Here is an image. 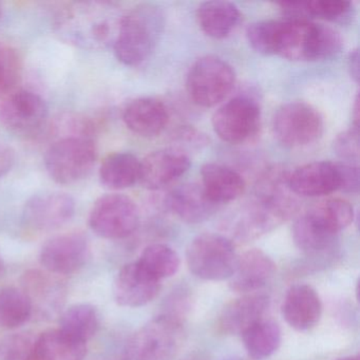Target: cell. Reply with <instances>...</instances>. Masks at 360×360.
Here are the masks:
<instances>
[{
    "instance_id": "26",
    "label": "cell",
    "mask_w": 360,
    "mask_h": 360,
    "mask_svg": "<svg viewBox=\"0 0 360 360\" xmlns=\"http://www.w3.org/2000/svg\"><path fill=\"white\" fill-rule=\"evenodd\" d=\"M141 161L129 153H115L103 161L100 180L107 188L121 191L140 180Z\"/></svg>"
},
{
    "instance_id": "16",
    "label": "cell",
    "mask_w": 360,
    "mask_h": 360,
    "mask_svg": "<svg viewBox=\"0 0 360 360\" xmlns=\"http://www.w3.org/2000/svg\"><path fill=\"white\" fill-rule=\"evenodd\" d=\"M191 167V159L176 147L159 149L141 161L140 182L150 191H160L176 182Z\"/></svg>"
},
{
    "instance_id": "19",
    "label": "cell",
    "mask_w": 360,
    "mask_h": 360,
    "mask_svg": "<svg viewBox=\"0 0 360 360\" xmlns=\"http://www.w3.org/2000/svg\"><path fill=\"white\" fill-rule=\"evenodd\" d=\"M166 206L184 222L198 224L208 220L219 205L208 198L201 184L186 183L170 191Z\"/></svg>"
},
{
    "instance_id": "4",
    "label": "cell",
    "mask_w": 360,
    "mask_h": 360,
    "mask_svg": "<svg viewBox=\"0 0 360 360\" xmlns=\"http://www.w3.org/2000/svg\"><path fill=\"white\" fill-rule=\"evenodd\" d=\"M164 15L157 6L140 5L122 16L113 44L122 64L136 67L148 60L161 37Z\"/></svg>"
},
{
    "instance_id": "2",
    "label": "cell",
    "mask_w": 360,
    "mask_h": 360,
    "mask_svg": "<svg viewBox=\"0 0 360 360\" xmlns=\"http://www.w3.org/2000/svg\"><path fill=\"white\" fill-rule=\"evenodd\" d=\"M122 16L106 1L67 4L54 15V30L63 41L81 49H106L113 47Z\"/></svg>"
},
{
    "instance_id": "27",
    "label": "cell",
    "mask_w": 360,
    "mask_h": 360,
    "mask_svg": "<svg viewBox=\"0 0 360 360\" xmlns=\"http://www.w3.org/2000/svg\"><path fill=\"white\" fill-rule=\"evenodd\" d=\"M35 352L37 360H84L87 355V343L56 328L37 336Z\"/></svg>"
},
{
    "instance_id": "6",
    "label": "cell",
    "mask_w": 360,
    "mask_h": 360,
    "mask_svg": "<svg viewBox=\"0 0 360 360\" xmlns=\"http://www.w3.org/2000/svg\"><path fill=\"white\" fill-rule=\"evenodd\" d=\"M189 271L206 281L231 279L238 263L235 246L229 238L205 233L195 237L186 250Z\"/></svg>"
},
{
    "instance_id": "8",
    "label": "cell",
    "mask_w": 360,
    "mask_h": 360,
    "mask_svg": "<svg viewBox=\"0 0 360 360\" xmlns=\"http://www.w3.org/2000/svg\"><path fill=\"white\" fill-rule=\"evenodd\" d=\"M182 330L178 318H155L130 339L122 360H172L178 353Z\"/></svg>"
},
{
    "instance_id": "24",
    "label": "cell",
    "mask_w": 360,
    "mask_h": 360,
    "mask_svg": "<svg viewBox=\"0 0 360 360\" xmlns=\"http://www.w3.org/2000/svg\"><path fill=\"white\" fill-rule=\"evenodd\" d=\"M202 187L217 205L239 199L245 191V181L229 166L207 163L202 167Z\"/></svg>"
},
{
    "instance_id": "9",
    "label": "cell",
    "mask_w": 360,
    "mask_h": 360,
    "mask_svg": "<svg viewBox=\"0 0 360 360\" xmlns=\"http://www.w3.org/2000/svg\"><path fill=\"white\" fill-rule=\"evenodd\" d=\"M271 127L281 144L297 148L319 140L323 132V119L317 109L307 103H288L276 111Z\"/></svg>"
},
{
    "instance_id": "13",
    "label": "cell",
    "mask_w": 360,
    "mask_h": 360,
    "mask_svg": "<svg viewBox=\"0 0 360 360\" xmlns=\"http://www.w3.org/2000/svg\"><path fill=\"white\" fill-rule=\"evenodd\" d=\"M90 246L87 237L81 233H67L48 240L41 248V266L52 275H71L87 262Z\"/></svg>"
},
{
    "instance_id": "38",
    "label": "cell",
    "mask_w": 360,
    "mask_h": 360,
    "mask_svg": "<svg viewBox=\"0 0 360 360\" xmlns=\"http://www.w3.org/2000/svg\"><path fill=\"white\" fill-rule=\"evenodd\" d=\"M334 150L345 163L353 164L359 160V130L358 127L345 130L334 141Z\"/></svg>"
},
{
    "instance_id": "37",
    "label": "cell",
    "mask_w": 360,
    "mask_h": 360,
    "mask_svg": "<svg viewBox=\"0 0 360 360\" xmlns=\"http://www.w3.org/2000/svg\"><path fill=\"white\" fill-rule=\"evenodd\" d=\"M20 65L18 54L9 46L0 43V98L18 83Z\"/></svg>"
},
{
    "instance_id": "43",
    "label": "cell",
    "mask_w": 360,
    "mask_h": 360,
    "mask_svg": "<svg viewBox=\"0 0 360 360\" xmlns=\"http://www.w3.org/2000/svg\"><path fill=\"white\" fill-rule=\"evenodd\" d=\"M6 273L5 263H4L3 259L0 257V278L3 277Z\"/></svg>"
},
{
    "instance_id": "29",
    "label": "cell",
    "mask_w": 360,
    "mask_h": 360,
    "mask_svg": "<svg viewBox=\"0 0 360 360\" xmlns=\"http://www.w3.org/2000/svg\"><path fill=\"white\" fill-rule=\"evenodd\" d=\"M305 214L320 229L337 236L353 222L354 208L345 200L332 198L316 204Z\"/></svg>"
},
{
    "instance_id": "23",
    "label": "cell",
    "mask_w": 360,
    "mask_h": 360,
    "mask_svg": "<svg viewBox=\"0 0 360 360\" xmlns=\"http://www.w3.org/2000/svg\"><path fill=\"white\" fill-rule=\"evenodd\" d=\"M52 274L31 271L25 274L22 290L32 304L33 314L51 316L62 307L65 301L64 285Z\"/></svg>"
},
{
    "instance_id": "36",
    "label": "cell",
    "mask_w": 360,
    "mask_h": 360,
    "mask_svg": "<svg viewBox=\"0 0 360 360\" xmlns=\"http://www.w3.org/2000/svg\"><path fill=\"white\" fill-rule=\"evenodd\" d=\"M278 22L279 20H259L248 27L246 37L255 51L264 56H274Z\"/></svg>"
},
{
    "instance_id": "20",
    "label": "cell",
    "mask_w": 360,
    "mask_h": 360,
    "mask_svg": "<svg viewBox=\"0 0 360 360\" xmlns=\"http://www.w3.org/2000/svg\"><path fill=\"white\" fill-rule=\"evenodd\" d=\"M276 273L271 257L257 248L238 257L235 273L229 279V288L237 292H256L266 285Z\"/></svg>"
},
{
    "instance_id": "45",
    "label": "cell",
    "mask_w": 360,
    "mask_h": 360,
    "mask_svg": "<svg viewBox=\"0 0 360 360\" xmlns=\"http://www.w3.org/2000/svg\"><path fill=\"white\" fill-rule=\"evenodd\" d=\"M1 16H3V8L0 6V20H1Z\"/></svg>"
},
{
    "instance_id": "35",
    "label": "cell",
    "mask_w": 360,
    "mask_h": 360,
    "mask_svg": "<svg viewBox=\"0 0 360 360\" xmlns=\"http://www.w3.org/2000/svg\"><path fill=\"white\" fill-rule=\"evenodd\" d=\"M37 339L30 333L8 337L0 347V360H37Z\"/></svg>"
},
{
    "instance_id": "1",
    "label": "cell",
    "mask_w": 360,
    "mask_h": 360,
    "mask_svg": "<svg viewBox=\"0 0 360 360\" xmlns=\"http://www.w3.org/2000/svg\"><path fill=\"white\" fill-rule=\"evenodd\" d=\"M288 179V172L279 167L271 168L259 179L254 199L242 210L236 225L240 240L261 237L294 216L298 202L292 197Z\"/></svg>"
},
{
    "instance_id": "31",
    "label": "cell",
    "mask_w": 360,
    "mask_h": 360,
    "mask_svg": "<svg viewBox=\"0 0 360 360\" xmlns=\"http://www.w3.org/2000/svg\"><path fill=\"white\" fill-rule=\"evenodd\" d=\"M33 315L32 304L24 290L14 286L0 288V326L20 328Z\"/></svg>"
},
{
    "instance_id": "33",
    "label": "cell",
    "mask_w": 360,
    "mask_h": 360,
    "mask_svg": "<svg viewBox=\"0 0 360 360\" xmlns=\"http://www.w3.org/2000/svg\"><path fill=\"white\" fill-rule=\"evenodd\" d=\"M138 262L153 277L162 281L178 273L181 259L174 248L166 244L158 243L147 246Z\"/></svg>"
},
{
    "instance_id": "3",
    "label": "cell",
    "mask_w": 360,
    "mask_h": 360,
    "mask_svg": "<svg viewBox=\"0 0 360 360\" xmlns=\"http://www.w3.org/2000/svg\"><path fill=\"white\" fill-rule=\"evenodd\" d=\"M342 39L334 29L311 20H279L275 56L297 62H316L334 58Z\"/></svg>"
},
{
    "instance_id": "30",
    "label": "cell",
    "mask_w": 360,
    "mask_h": 360,
    "mask_svg": "<svg viewBox=\"0 0 360 360\" xmlns=\"http://www.w3.org/2000/svg\"><path fill=\"white\" fill-rule=\"evenodd\" d=\"M98 328L100 316L98 309L88 303H79L62 314L58 330L77 340L87 343L96 336Z\"/></svg>"
},
{
    "instance_id": "42",
    "label": "cell",
    "mask_w": 360,
    "mask_h": 360,
    "mask_svg": "<svg viewBox=\"0 0 360 360\" xmlns=\"http://www.w3.org/2000/svg\"><path fill=\"white\" fill-rule=\"evenodd\" d=\"M354 127H359V98L358 96L355 98V104H354Z\"/></svg>"
},
{
    "instance_id": "28",
    "label": "cell",
    "mask_w": 360,
    "mask_h": 360,
    "mask_svg": "<svg viewBox=\"0 0 360 360\" xmlns=\"http://www.w3.org/2000/svg\"><path fill=\"white\" fill-rule=\"evenodd\" d=\"M241 335L244 347L248 356L254 360L271 357L281 345V328L273 320H260Z\"/></svg>"
},
{
    "instance_id": "14",
    "label": "cell",
    "mask_w": 360,
    "mask_h": 360,
    "mask_svg": "<svg viewBox=\"0 0 360 360\" xmlns=\"http://www.w3.org/2000/svg\"><path fill=\"white\" fill-rule=\"evenodd\" d=\"M75 214V199L67 193H44L33 195L22 210V221L29 229L48 233L60 229Z\"/></svg>"
},
{
    "instance_id": "32",
    "label": "cell",
    "mask_w": 360,
    "mask_h": 360,
    "mask_svg": "<svg viewBox=\"0 0 360 360\" xmlns=\"http://www.w3.org/2000/svg\"><path fill=\"white\" fill-rule=\"evenodd\" d=\"M337 236L330 235L302 214L292 225V239L297 248L309 256L323 254L334 246Z\"/></svg>"
},
{
    "instance_id": "21",
    "label": "cell",
    "mask_w": 360,
    "mask_h": 360,
    "mask_svg": "<svg viewBox=\"0 0 360 360\" xmlns=\"http://www.w3.org/2000/svg\"><path fill=\"white\" fill-rule=\"evenodd\" d=\"M269 307V297L263 294L245 295L225 305L219 316L218 328L227 335L242 334L263 319Z\"/></svg>"
},
{
    "instance_id": "41",
    "label": "cell",
    "mask_w": 360,
    "mask_h": 360,
    "mask_svg": "<svg viewBox=\"0 0 360 360\" xmlns=\"http://www.w3.org/2000/svg\"><path fill=\"white\" fill-rule=\"evenodd\" d=\"M347 67H349V75L353 77L356 83L359 82V51L358 49L349 52L347 58Z\"/></svg>"
},
{
    "instance_id": "11",
    "label": "cell",
    "mask_w": 360,
    "mask_h": 360,
    "mask_svg": "<svg viewBox=\"0 0 360 360\" xmlns=\"http://www.w3.org/2000/svg\"><path fill=\"white\" fill-rule=\"evenodd\" d=\"M140 224V212L134 200L110 193L96 200L89 216V225L98 236L108 240L129 237Z\"/></svg>"
},
{
    "instance_id": "15",
    "label": "cell",
    "mask_w": 360,
    "mask_h": 360,
    "mask_svg": "<svg viewBox=\"0 0 360 360\" xmlns=\"http://www.w3.org/2000/svg\"><path fill=\"white\" fill-rule=\"evenodd\" d=\"M161 280L153 277L138 261L124 265L113 283V297L117 304L141 307L150 303L161 292Z\"/></svg>"
},
{
    "instance_id": "17",
    "label": "cell",
    "mask_w": 360,
    "mask_h": 360,
    "mask_svg": "<svg viewBox=\"0 0 360 360\" xmlns=\"http://www.w3.org/2000/svg\"><path fill=\"white\" fill-rule=\"evenodd\" d=\"M288 186L295 195L302 197H322L341 191L340 163L311 162L288 174Z\"/></svg>"
},
{
    "instance_id": "22",
    "label": "cell",
    "mask_w": 360,
    "mask_h": 360,
    "mask_svg": "<svg viewBox=\"0 0 360 360\" xmlns=\"http://www.w3.org/2000/svg\"><path fill=\"white\" fill-rule=\"evenodd\" d=\"M123 120L128 129L144 138L159 136L169 121L167 107L153 98L132 101L124 109Z\"/></svg>"
},
{
    "instance_id": "40",
    "label": "cell",
    "mask_w": 360,
    "mask_h": 360,
    "mask_svg": "<svg viewBox=\"0 0 360 360\" xmlns=\"http://www.w3.org/2000/svg\"><path fill=\"white\" fill-rule=\"evenodd\" d=\"M15 163V153L11 147L0 145V178L7 174Z\"/></svg>"
},
{
    "instance_id": "34",
    "label": "cell",
    "mask_w": 360,
    "mask_h": 360,
    "mask_svg": "<svg viewBox=\"0 0 360 360\" xmlns=\"http://www.w3.org/2000/svg\"><path fill=\"white\" fill-rule=\"evenodd\" d=\"M309 20L319 18L333 22H343L351 18L353 5L345 0H314L307 1Z\"/></svg>"
},
{
    "instance_id": "25",
    "label": "cell",
    "mask_w": 360,
    "mask_h": 360,
    "mask_svg": "<svg viewBox=\"0 0 360 360\" xmlns=\"http://www.w3.org/2000/svg\"><path fill=\"white\" fill-rule=\"evenodd\" d=\"M239 9L229 1H207L197 12L200 28L207 37L222 39L229 37L240 22Z\"/></svg>"
},
{
    "instance_id": "5",
    "label": "cell",
    "mask_w": 360,
    "mask_h": 360,
    "mask_svg": "<svg viewBox=\"0 0 360 360\" xmlns=\"http://www.w3.org/2000/svg\"><path fill=\"white\" fill-rule=\"evenodd\" d=\"M96 158L98 149L92 134H65L48 148L45 166L54 182L70 185L89 176Z\"/></svg>"
},
{
    "instance_id": "44",
    "label": "cell",
    "mask_w": 360,
    "mask_h": 360,
    "mask_svg": "<svg viewBox=\"0 0 360 360\" xmlns=\"http://www.w3.org/2000/svg\"><path fill=\"white\" fill-rule=\"evenodd\" d=\"M337 360H359V357L358 356H349V357L339 358Z\"/></svg>"
},
{
    "instance_id": "39",
    "label": "cell",
    "mask_w": 360,
    "mask_h": 360,
    "mask_svg": "<svg viewBox=\"0 0 360 360\" xmlns=\"http://www.w3.org/2000/svg\"><path fill=\"white\" fill-rule=\"evenodd\" d=\"M341 191L347 193H357L359 191V169L354 164L340 163Z\"/></svg>"
},
{
    "instance_id": "18",
    "label": "cell",
    "mask_w": 360,
    "mask_h": 360,
    "mask_svg": "<svg viewBox=\"0 0 360 360\" xmlns=\"http://www.w3.org/2000/svg\"><path fill=\"white\" fill-rule=\"evenodd\" d=\"M282 316L290 328L309 330L316 326L322 315V302L317 290L309 284H295L288 288Z\"/></svg>"
},
{
    "instance_id": "7",
    "label": "cell",
    "mask_w": 360,
    "mask_h": 360,
    "mask_svg": "<svg viewBox=\"0 0 360 360\" xmlns=\"http://www.w3.org/2000/svg\"><path fill=\"white\" fill-rule=\"evenodd\" d=\"M236 83V73L229 63L218 56H206L193 63L186 79L189 98L198 106H216Z\"/></svg>"
},
{
    "instance_id": "12",
    "label": "cell",
    "mask_w": 360,
    "mask_h": 360,
    "mask_svg": "<svg viewBox=\"0 0 360 360\" xmlns=\"http://www.w3.org/2000/svg\"><path fill=\"white\" fill-rule=\"evenodd\" d=\"M212 126L217 136L224 142L245 144L256 138L260 130V106L250 96H236L214 112Z\"/></svg>"
},
{
    "instance_id": "10",
    "label": "cell",
    "mask_w": 360,
    "mask_h": 360,
    "mask_svg": "<svg viewBox=\"0 0 360 360\" xmlns=\"http://www.w3.org/2000/svg\"><path fill=\"white\" fill-rule=\"evenodd\" d=\"M47 104L39 94L29 90H18L0 101V124L20 138L39 136L48 121Z\"/></svg>"
}]
</instances>
